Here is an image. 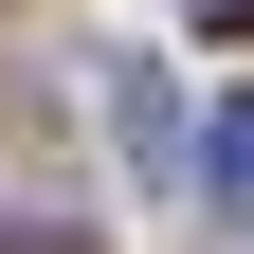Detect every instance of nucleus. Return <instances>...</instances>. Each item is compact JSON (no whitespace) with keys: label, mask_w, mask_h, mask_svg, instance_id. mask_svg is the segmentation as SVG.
Segmentation results:
<instances>
[{"label":"nucleus","mask_w":254,"mask_h":254,"mask_svg":"<svg viewBox=\"0 0 254 254\" xmlns=\"http://www.w3.org/2000/svg\"><path fill=\"white\" fill-rule=\"evenodd\" d=\"M182 18H236V37H254V0H182Z\"/></svg>","instance_id":"obj_2"},{"label":"nucleus","mask_w":254,"mask_h":254,"mask_svg":"<svg viewBox=\"0 0 254 254\" xmlns=\"http://www.w3.org/2000/svg\"><path fill=\"white\" fill-rule=\"evenodd\" d=\"M200 200H218V218H254V91L200 127Z\"/></svg>","instance_id":"obj_1"}]
</instances>
